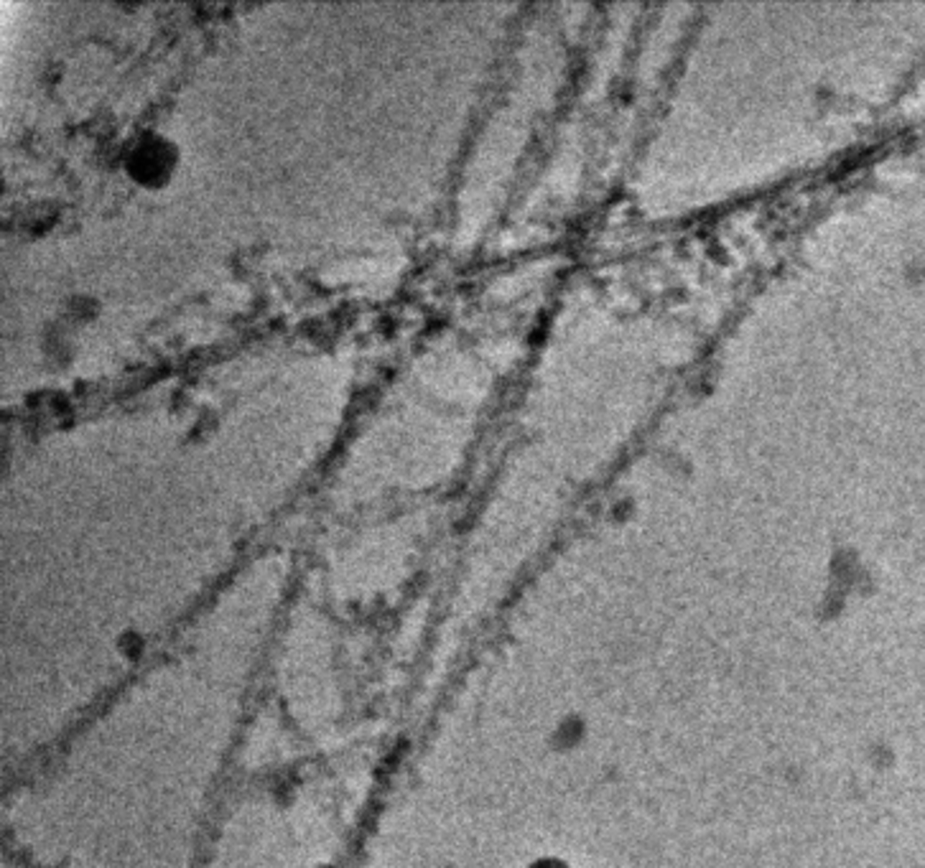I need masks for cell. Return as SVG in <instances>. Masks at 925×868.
<instances>
[{
	"instance_id": "1",
	"label": "cell",
	"mask_w": 925,
	"mask_h": 868,
	"mask_svg": "<svg viewBox=\"0 0 925 868\" xmlns=\"http://www.w3.org/2000/svg\"><path fill=\"white\" fill-rule=\"evenodd\" d=\"M128 176L144 186H164L176 168V148L156 133H148L128 148Z\"/></svg>"
}]
</instances>
